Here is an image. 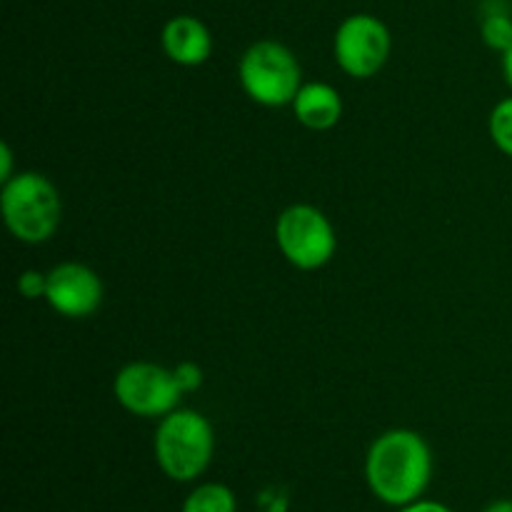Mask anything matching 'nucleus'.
I'll list each match as a JSON object with an SVG mask.
<instances>
[{
	"label": "nucleus",
	"instance_id": "1a4fd4ad",
	"mask_svg": "<svg viewBox=\"0 0 512 512\" xmlns=\"http://www.w3.org/2000/svg\"><path fill=\"white\" fill-rule=\"evenodd\" d=\"M160 45L175 65L195 68V65H203L213 53V35L208 25L195 15H175L163 25Z\"/></svg>",
	"mask_w": 512,
	"mask_h": 512
},
{
	"label": "nucleus",
	"instance_id": "ddd939ff",
	"mask_svg": "<svg viewBox=\"0 0 512 512\" xmlns=\"http://www.w3.org/2000/svg\"><path fill=\"white\" fill-rule=\"evenodd\" d=\"M480 35H483L485 45L493 50H498L500 55L512 45V18L503 10H495L488 13L480 23Z\"/></svg>",
	"mask_w": 512,
	"mask_h": 512
},
{
	"label": "nucleus",
	"instance_id": "6ab92c4d",
	"mask_svg": "<svg viewBox=\"0 0 512 512\" xmlns=\"http://www.w3.org/2000/svg\"><path fill=\"white\" fill-rule=\"evenodd\" d=\"M483 512H512V500H495Z\"/></svg>",
	"mask_w": 512,
	"mask_h": 512
},
{
	"label": "nucleus",
	"instance_id": "9b49d317",
	"mask_svg": "<svg viewBox=\"0 0 512 512\" xmlns=\"http://www.w3.org/2000/svg\"><path fill=\"white\" fill-rule=\"evenodd\" d=\"M183 512H238V500L228 485L205 483L185 498Z\"/></svg>",
	"mask_w": 512,
	"mask_h": 512
},
{
	"label": "nucleus",
	"instance_id": "2eb2a0df",
	"mask_svg": "<svg viewBox=\"0 0 512 512\" xmlns=\"http://www.w3.org/2000/svg\"><path fill=\"white\" fill-rule=\"evenodd\" d=\"M175 375H178L183 393H190V390H195L203 383V373H200V368L195 363H180L175 368Z\"/></svg>",
	"mask_w": 512,
	"mask_h": 512
},
{
	"label": "nucleus",
	"instance_id": "a211bd4d",
	"mask_svg": "<svg viewBox=\"0 0 512 512\" xmlns=\"http://www.w3.org/2000/svg\"><path fill=\"white\" fill-rule=\"evenodd\" d=\"M503 75H505V83H508L512 90V45L503 53Z\"/></svg>",
	"mask_w": 512,
	"mask_h": 512
},
{
	"label": "nucleus",
	"instance_id": "9d476101",
	"mask_svg": "<svg viewBox=\"0 0 512 512\" xmlns=\"http://www.w3.org/2000/svg\"><path fill=\"white\" fill-rule=\"evenodd\" d=\"M293 113L303 128L323 133L343 118V98L328 83H303L293 100Z\"/></svg>",
	"mask_w": 512,
	"mask_h": 512
},
{
	"label": "nucleus",
	"instance_id": "423d86ee",
	"mask_svg": "<svg viewBox=\"0 0 512 512\" xmlns=\"http://www.w3.org/2000/svg\"><path fill=\"white\" fill-rule=\"evenodd\" d=\"M113 395L128 413L140 418H165L180 408L183 388L175 370L158 363H128L113 380Z\"/></svg>",
	"mask_w": 512,
	"mask_h": 512
},
{
	"label": "nucleus",
	"instance_id": "7ed1b4c3",
	"mask_svg": "<svg viewBox=\"0 0 512 512\" xmlns=\"http://www.w3.org/2000/svg\"><path fill=\"white\" fill-rule=\"evenodd\" d=\"M153 450L155 463L170 480L190 483V480L200 478L213 460V425L198 410H173L165 418H160Z\"/></svg>",
	"mask_w": 512,
	"mask_h": 512
},
{
	"label": "nucleus",
	"instance_id": "f3484780",
	"mask_svg": "<svg viewBox=\"0 0 512 512\" xmlns=\"http://www.w3.org/2000/svg\"><path fill=\"white\" fill-rule=\"evenodd\" d=\"M400 512H453V510L443 503H435V500H415V503L405 505Z\"/></svg>",
	"mask_w": 512,
	"mask_h": 512
},
{
	"label": "nucleus",
	"instance_id": "20e7f679",
	"mask_svg": "<svg viewBox=\"0 0 512 512\" xmlns=\"http://www.w3.org/2000/svg\"><path fill=\"white\" fill-rule=\"evenodd\" d=\"M240 88L253 103L263 108L293 105L303 88V70L288 45L278 40H258L243 53L238 63Z\"/></svg>",
	"mask_w": 512,
	"mask_h": 512
},
{
	"label": "nucleus",
	"instance_id": "dca6fc26",
	"mask_svg": "<svg viewBox=\"0 0 512 512\" xmlns=\"http://www.w3.org/2000/svg\"><path fill=\"white\" fill-rule=\"evenodd\" d=\"M13 150H10L8 143H0V180L13 178Z\"/></svg>",
	"mask_w": 512,
	"mask_h": 512
},
{
	"label": "nucleus",
	"instance_id": "4468645a",
	"mask_svg": "<svg viewBox=\"0 0 512 512\" xmlns=\"http://www.w3.org/2000/svg\"><path fill=\"white\" fill-rule=\"evenodd\" d=\"M45 285H48V273H38V270H25L18 278L20 295H25L28 300L45 298Z\"/></svg>",
	"mask_w": 512,
	"mask_h": 512
},
{
	"label": "nucleus",
	"instance_id": "39448f33",
	"mask_svg": "<svg viewBox=\"0 0 512 512\" xmlns=\"http://www.w3.org/2000/svg\"><path fill=\"white\" fill-rule=\"evenodd\" d=\"M275 243L283 258L298 270H320L333 260L338 235L323 210L308 203H295L278 215Z\"/></svg>",
	"mask_w": 512,
	"mask_h": 512
},
{
	"label": "nucleus",
	"instance_id": "6e6552de",
	"mask_svg": "<svg viewBox=\"0 0 512 512\" xmlns=\"http://www.w3.org/2000/svg\"><path fill=\"white\" fill-rule=\"evenodd\" d=\"M45 300L63 318H90L103 303V280L88 265L68 260L48 270Z\"/></svg>",
	"mask_w": 512,
	"mask_h": 512
},
{
	"label": "nucleus",
	"instance_id": "0eeeda50",
	"mask_svg": "<svg viewBox=\"0 0 512 512\" xmlns=\"http://www.w3.org/2000/svg\"><path fill=\"white\" fill-rule=\"evenodd\" d=\"M390 50H393V38L388 25L370 13L348 15L335 30V63L350 78H373L388 63Z\"/></svg>",
	"mask_w": 512,
	"mask_h": 512
},
{
	"label": "nucleus",
	"instance_id": "f03ea898",
	"mask_svg": "<svg viewBox=\"0 0 512 512\" xmlns=\"http://www.w3.org/2000/svg\"><path fill=\"white\" fill-rule=\"evenodd\" d=\"M0 210L10 235L28 245H40L53 238L63 220L60 190L53 180L35 170H23L5 180Z\"/></svg>",
	"mask_w": 512,
	"mask_h": 512
},
{
	"label": "nucleus",
	"instance_id": "f8f14e48",
	"mask_svg": "<svg viewBox=\"0 0 512 512\" xmlns=\"http://www.w3.org/2000/svg\"><path fill=\"white\" fill-rule=\"evenodd\" d=\"M488 130L495 148H498L500 153L508 155V158H512V95L500 100V103L490 110Z\"/></svg>",
	"mask_w": 512,
	"mask_h": 512
},
{
	"label": "nucleus",
	"instance_id": "f257e3e1",
	"mask_svg": "<svg viewBox=\"0 0 512 512\" xmlns=\"http://www.w3.org/2000/svg\"><path fill=\"white\" fill-rule=\"evenodd\" d=\"M370 490L385 505L405 508L420 500L433 478V450L428 440L408 428H395L373 440L365 458Z\"/></svg>",
	"mask_w": 512,
	"mask_h": 512
}]
</instances>
